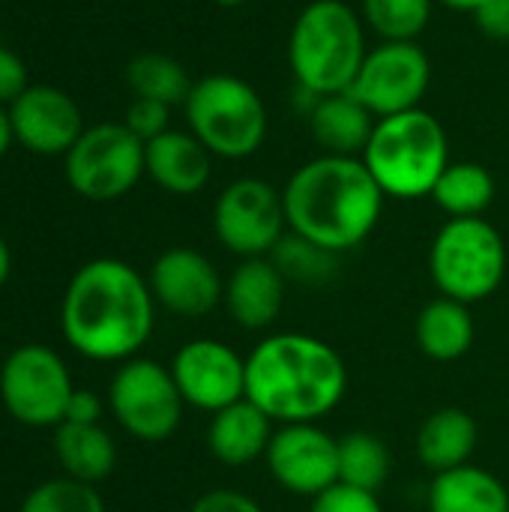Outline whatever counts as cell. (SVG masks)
I'll list each match as a JSON object with an SVG mask.
<instances>
[{
    "instance_id": "cell-24",
    "label": "cell",
    "mask_w": 509,
    "mask_h": 512,
    "mask_svg": "<svg viewBox=\"0 0 509 512\" xmlns=\"http://www.w3.org/2000/svg\"><path fill=\"white\" fill-rule=\"evenodd\" d=\"M414 336H417L420 351L429 360L435 363L462 360L474 348V339H477L471 306L450 300V297H435L432 303L420 309Z\"/></svg>"
},
{
    "instance_id": "cell-3",
    "label": "cell",
    "mask_w": 509,
    "mask_h": 512,
    "mask_svg": "<svg viewBox=\"0 0 509 512\" xmlns=\"http://www.w3.org/2000/svg\"><path fill=\"white\" fill-rule=\"evenodd\" d=\"M282 201L288 231L345 255L372 237L387 195L360 156L321 153L288 177Z\"/></svg>"
},
{
    "instance_id": "cell-27",
    "label": "cell",
    "mask_w": 509,
    "mask_h": 512,
    "mask_svg": "<svg viewBox=\"0 0 509 512\" xmlns=\"http://www.w3.org/2000/svg\"><path fill=\"white\" fill-rule=\"evenodd\" d=\"M390 471V450L378 435L348 432L339 438V483L378 495L387 486Z\"/></svg>"
},
{
    "instance_id": "cell-7",
    "label": "cell",
    "mask_w": 509,
    "mask_h": 512,
    "mask_svg": "<svg viewBox=\"0 0 509 512\" xmlns=\"http://www.w3.org/2000/svg\"><path fill=\"white\" fill-rule=\"evenodd\" d=\"M507 243L483 219H447L429 249V273L441 297L474 306L489 300L507 279Z\"/></svg>"
},
{
    "instance_id": "cell-26",
    "label": "cell",
    "mask_w": 509,
    "mask_h": 512,
    "mask_svg": "<svg viewBox=\"0 0 509 512\" xmlns=\"http://www.w3.org/2000/svg\"><path fill=\"white\" fill-rule=\"evenodd\" d=\"M126 84L132 87L135 99H153L174 108L186 102L195 81L189 78L180 60L159 51H147L126 66Z\"/></svg>"
},
{
    "instance_id": "cell-8",
    "label": "cell",
    "mask_w": 509,
    "mask_h": 512,
    "mask_svg": "<svg viewBox=\"0 0 509 512\" xmlns=\"http://www.w3.org/2000/svg\"><path fill=\"white\" fill-rule=\"evenodd\" d=\"M75 393L66 360L48 345H18L0 366V405L27 429H57Z\"/></svg>"
},
{
    "instance_id": "cell-15",
    "label": "cell",
    "mask_w": 509,
    "mask_h": 512,
    "mask_svg": "<svg viewBox=\"0 0 509 512\" xmlns=\"http://www.w3.org/2000/svg\"><path fill=\"white\" fill-rule=\"evenodd\" d=\"M147 282L156 306L180 318L210 315L225 297V279L219 276L216 264L189 246L165 249L153 261Z\"/></svg>"
},
{
    "instance_id": "cell-4",
    "label": "cell",
    "mask_w": 509,
    "mask_h": 512,
    "mask_svg": "<svg viewBox=\"0 0 509 512\" xmlns=\"http://www.w3.org/2000/svg\"><path fill=\"white\" fill-rule=\"evenodd\" d=\"M363 15L345 0H312L288 33V63L297 90L309 96L345 93L366 60Z\"/></svg>"
},
{
    "instance_id": "cell-25",
    "label": "cell",
    "mask_w": 509,
    "mask_h": 512,
    "mask_svg": "<svg viewBox=\"0 0 509 512\" xmlns=\"http://www.w3.org/2000/svg\"><path fill=\"white\" fill-rule=\"evenodd\" d=\"M429 198L450 219H474L492 207L495 177L480 162H450Z\"/></svg>"
},
{
    "instance_id": "cell-16",
    "label": "cell",
    "mask_w": 509,
    "mask_h": 512,
    "mask_svg": "<svg viewBox=\"0 0 509 512\" xmlns=\"http://www.w3.org/2000/svg\"><path fill=\"white\" fill-rule=\"evenodd\" d=\"M9 123L15 144L39 156H66L87 129L78 102L54 84H30L9 105Z\"/></svg>"
},
{
    "instance_id": "cell-1",
    "label": "cell",
    "mask_w": 509,
    "mask_h": 512,
    "mask_svg": "<svg viewBox=\"0 0 509 512\" xmlns=\"http://www.w3.org/2000/svg\"><path fill=\"white\" fill-rule=\"evenodd\" d=\"M156 327L147 276L120 258L81 264L60 300V333L90 363H126L141 354Z\"/></svg>"
},
{
    "instance_id": "cell-9",
    "label": "cell",
    "mask_w": 509,
    "mask_h": 512,
    "mask_svg": "<svg viewBox=\"0 0 509 512\" xmlns=\"http://www.w3.org/2000/svg\"><path fill=\"white\" fill-rule=\"evenodd\" d=\"M108 408L129 438L162 444L180 429L186 402L168 366L150 357H132L111 375Z\"/></svg>"
},
{
    "instance_id": "cell-31",
    "label": "cell",
    "mask_w": 509,
    "mask_h": 512,
    "mask_svg": "<svg viewBox=\"0 0 509 512\" xmlns=\"http://www.w3.org/2000/svg\"><path fill=\"white\" fill-rule=\"evenodd\" d=\"M123 126L147 144L171 129V105H162L153 99H132L123 117Z\"/></svg>"
},
{
    "instance_id": "cell-40",
    "label": "cell",
    "mask_w": 509,
    "mask_h": 512,
    "mask_svg": "<svg viewBox=\"0 0 509 512\" xmlns=\"http://www.w3.org/2000/svg\"><path fill=\"white\" fill-rule=\"evenodd\" d=\"M213 3H219V6H225V9H234V6H243L246 0H213Z\"/></svg>"
},
{
    "instance_id": "cell-36",
    "label": "cell",
    "mask_w": 509,
    "mask_h": 512,
    "mask_svg": "<svg viewBox=\"0 0 509 512\" xmlns=\"http://www.w3.org/2000/svg\"><path fill=\"white\" fill-rule=\"evenodd\" d=\"M474 24L489 39H509V0H486L474 12Z\"/></svg>"
},
{
    "instance_id": "cell-20",
    "label": "cell",
    "mask_w": 509,
    "mask_h": 512,
    "mask_svg": "<svg viewBox=\"0 0 509 512\" xmlns=\"http://www.w3.org/2000/svg\"><path fill=\"white\" fill-rule=\"evenodd\" d=\"M306 123L318 147L330 156H363L375 129V117L348 90L318 96L306 108Z\"/></svg>"
},
{
    "instance_id": "cell-12",
    "label": "cell",
    "mask_w": 509,
    "mask_h": 512,
    "mask_svg": "<svg viewBox=\"0 0 509 512\" xmlns=\"http://www.w3.org/2000/svg\"><path fill=\"white\" fill-rule=\"evenodd\" d=\"M432 84V60L417 42H381L366 51V60L348 93L375 117H393L423 108Z\"/></svg>"
},
{
    "instance_id": "cell-19",
    "label": "cell",
    "mask_w": 509,
    "mask_h": 512,
    "mask_svg": "<svg viewBox=\"0 0 509 512\" xmlns=\"http://www.w3.org/2000/svg\"><path fill=\"white\" fill-rule=\"evenodd\" d=\"M276 423L249 399H240L216 414L207 426V450L225 468H246L267 456Z\"/></svg>"
},
{
    "instance_id": "cell-2",
    "label": "cell",
    "mask_w": 509,
    "mask_h": 512,
    "mask_svg": "<svg viewBox=\"0 0 509 512\" xmlns=\"http://www.w3.org/2000/svg\"><path fill=\"white\" fill-rule=\"evenodd\" d=\"M348 393L342 354L309 333H270L246 354V399L273 423H321Z\"/></svg>"
},
{
    "instance_id": "cell-37",
    "label": "cell",
    "mask_w": 509,
    "mask_h": 512,
    "mask_svg": "<svg viewBox=\"0 0 509 512\" xmlns=\"http://www.w3.org/2000/svg\"><path fill=\"white\" fill-rule=\"evenodd\" d=\"M15 144V135H12V123H9V108L0 105V159L6 156V150Z\"/></svg>"
},
{
    "instance_id": "cell-33",
    "label": "cell",
    "mask_w": 509,
    "mask_h": 512,
    "mask_svg": "<svg viewBox=\"0 0 509 512\" xmlns=\"http://www.w3.org/2000/svg\"><path fill=\"white\" fill-rule=\"evenodd\" d=\"M189 512H267L252 495L237 489H210L195 498Z\"/></svg>"
},
{
    "instance_id": "cell-38",
    "label": "cell",
    "mask_w": 509,
    "mask_h": 512,
    "mask_svg": "<svg viewBox=\"0 0 509 512\" xmlns=\"http://www.w3.org/2000/svg\"><path fill=\"white\" fill-rule=\"evenodd\" d=\"M9 276H12V252H9V243L0 237V288L9 282Z\"/></svg>"
},
{
    "instance_id": "cell-6",
    "label": "cell",
    "mask_w": 509,
    "mask_h": 512,
    "mask_svg": "<svg viewBox=\"0 0 509 512\" xmlns=\"http://www.w3.org/2000/svg\"><path fill=\"white\" fill-rule=\"evenodd\" d=\"M189 132L219 159H249L267 141L270 117L261 93L228 72L204 75L183 102Z\"/></svg>"
},
{
    "instance_id": "cell-13",
    "label": "cell",
    "mask_w": 509,
    "mask_h": 512,
    "mask_svg": "<svg viewBox=\"0 0 509 512\" xmlns=\"http://www.w3.org/2000/svg\"><path fill=\"white\" fill-rule=\"evenodd\" d=\"M264 462L276 486L312 501L339 483V438L318 423L279 426Z\"/></svg>"
},
{
    "instance_id": "cell-18",
    "label": "cell",
    "mask_w": 509,
    "mask_h": 512,
    "mask_svg": "<svg viewBox=\"0 0 509 512\" xmlns=\"http://www.w3.org/2000/svg\"><path fill=\"white\" fill-rule=\"evenodd\" d=\"M213 159L189 129H168L144 144V171L168 195H198L210 183Z\"/></svg>"
},
{
    "instance_id": "cell-10",
    "label": "cell",
    "mask_w": 509,
    "mask_h": 512,
    "mask_svg": "<svg viewBox=\"0 0 509 512\" xmlns=\"http://www.w3.org/2000/svg\"><path fill=\"white\" fill-rule=\"evenodd\" d=\"M63 174L75 195L87 201H117L129 195L144 171V141L123 123H96L63 156Z\"/></svg>"
},
{
    "instance_id": "cell-5",
    "label": "cell",
    "mask_w": 509,
    "mask_h": 512,
    "mask_svg": "<svg viewBox=\"0 0 509 512\" xmlns=\"http://www.w3.org/2000/svg\"><path fill=\"white\" fill-rule=\"evenodd\" d=\"M360 159L387 198L417 201L432 195L438 177L450 165V141L435 114L411 108L375 120Z\"/></svg>"
},
{
    "instance_id": "cell-14",
    "label": "cell",
    "mask_w": 509,
    "mask_h": 512,
    "mask_svg": "<svg viewBox=\"0 0 509 512\" xmlns=\"http://www.w3.org/2000/svg\"><path fill=\"white\" fill-rule=\"evenodd\" d=\"M174 384L189 408L216 414L246 399V357L219 339H189L171 360Z\"/></svg>"
},
{
    "instance_id": "cell-29",
    "label": "cell",
    "mask_w": 509,
    "mask_h": 512,
    "mask_svg": "<svg viewBox=\"0 0 509 512\" xmlns=\"http://www.w3.org/2000/svg\"><path fill=\"white\" fill-rule=\"evenodd\" d=\"M435 0H363V24L381 42H417L432 21Z\"/></svg>"
},
{
    "instance_id": "cell-21",
    "label": "cell",
    "mask_w": 509,
    "mask_h": 512,
    "mask_svg": "<svg viewBox=\"0 0 509 512\" xmlns=\"http://www.w3.org/2000/svg\"><path fill=\"white\" fill-rule=\"evenodd\" d=\"M480 441V426L465 408H438L417 432V459L426 471L444 474L468 465Z\"/></svg>"
},
{
    "instance_id": "cell-34",
    "label": "cell",
    "mask_w": 509,
    "mask_h": 512,
    "mask_svg": "<svg viewBox=\"0 0 509 512\" xmlns=\"http://www.w3.org/2000/svg\"><path fill=\"white\" fill-rule=\"evenodd\" d=\"M27 87H30V81H27L24 60L12 48L0 45V105L9 108Z\"/></svg>"
},
{
    "instance_id": "cell-30",
    "label": "cell",
    "mask_w": 509,
    "mask_h": 512,
    "mask_svg": "<svg viewBox=\"0 0 509 512\" xmlns=\"http://www.w3.org/2000/svg\"><path fill=\"white\" fill-rule=\"evenodd\" d=\"M18 512H105V501L96 486L60 474L33 486Z\"/></svg>"
},
{
    "instance_id": "cell-22",
    "label": "cell",
    "mask_w": 509,
    "mask_h": 512,
    "mask_svg": "<svg viewBox=\"0 0 509 512\" xmlns=\"http://www.w3.org/2000/svg\"><path fill=\"white\" fill-rule=\"evenodd\" d=\"M51 444L63 477H72L78 483L96 486L108 480L117 468V444L102 423H60Z\"/></svg>"
},
{
    "instance_id": "cell-28",
    "label": "cell",
    "mask_w": 509,
    "mask_h": 512,
    "mask_svg": "<svg viewBox=\"0 0 509 512\" xmlns=\"http://www.w3.org/2000/svg\"><path fill=\"white\" fill-rule=\"evenodd\" d=\"M339 258L336 252L288 231L276 249L270 252V261L279 267V273L285 276V282H297V285H327L336 279L339 273Z\"/></svg>"
},
{
    "instance_id": "cell-39",
    "label": "cell",
    "mask_w": 509,
    "mask_h": 512,
    "mask_svg": "<svg viewBox=\"0 0 509 512\" xmlns=\"http://www.w3.org/2000/svg\"><path fill=\"white\" fill-rule=\"evenodd\" d=\"M435 3H441V6H447V9H453V12H468V15H474L486 0H435Z\"/></svg>"
},
{
    "instance_id": "cell-32",
    "label": "cell",
    "mask_w": 509,
    "mask_h": 512,
    "mask_svg": "<svg viewBox=\"0 0 509 512\" xmlns=\"http://www.w3.org/2000/svg\"><path fill=\"white\" fill-rule=\"evenodd\" d=\"M309 512H384V507L375 492H363V489L336 483L324 495L312 498Z\"/></svg>"
},
{
    "instance_id": "cell-23",
    "label": "cell",
    "mask_w": 509,
    "mask_h": 512,
    "mask_svg": "<svg viewBox=\"0 0 509 512\" xmlns=\"http://www.w3.org/2000/svg\"><path fill=\"white\" fill-rule=\"evenodd\" d=\"M429 512H509V489L486 468L459 465L429 483Z\"/></svg>"
},
{
    "instance_id": "cell-11",
    "label": "cell",
    "mask_w": 509,
    "mask_h": 512,
    "mask_svg": "<svg viewBox=\"0 0 509 512\" xmlns=\"http://www.w3.org/2000/svg\"><path fill=\"white\" fill-rule=\"evenodd\" d=\"M213 234L240 261L267 258L288 234L282 189L261 177L231 180L213 204Z\"/></svg>"
},
{
    "instance_id": "cell-35",
    "label": "cell",
    "mask_w": 509,
    "mask_h": 512,
    "mask_svg": "<svg viewBox=\"0 0 509 512\" xmlns=\"http://www.w3.org/2000/svg\"><path fill=\"white\" fill-rule=\"evenodd\" d=\"M105 414V402L99 399V393L87 390V387H75L69 408H66V420L63 423H84V426H96L102 423Z\"/></svg>"
},
{
    "instance_id": "cell-17",
    "label": "cell",
    "mask_w": 509,
    "mask_h": 512,
    "mask_svg": "<svg viewBox=\"0 0 509 512\" xmlns=\"http://www.w3.org/2000/svg\"><path fill=\"white\" fill-rule=\"evenodd\" d=\"M285 276L267 258H243L225 279V309L240 330L261 333L273 327L285 306Z\"/></svg>"
}]
</instances>
